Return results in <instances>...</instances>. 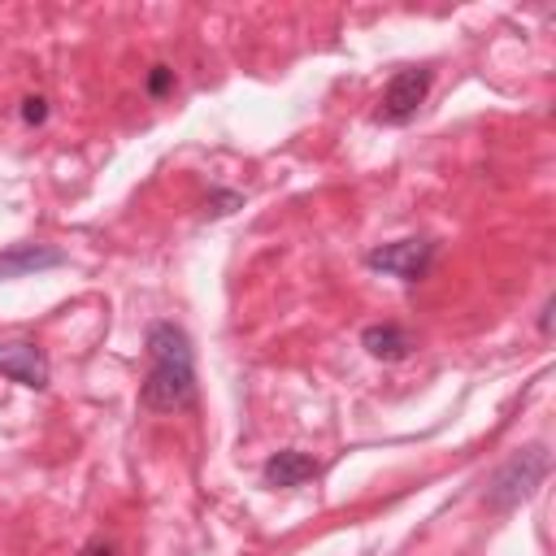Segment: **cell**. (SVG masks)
Returning a JSON list of instances; mask_svg holds the SVG:
<instances>
[{
	"instance_id": "6da1fadb",
	"label": "cell",
	"mask_w": 556,
	"mask_h": 556,
	"mask_svg": "<svg viewBox=\"0 0 556 556\" xmlns=\"http://www.w3.org/2000/svg\"><path fill=\"white\" fill-rule=\"evenodd\" d=\"M148 352V374L139 387V404L148 413H178L195 404V352L182 326L174 321H152L143 334Z\"/></svg>"
},
{
	"instance_id": "7a4b0ae2",
	"label": "cell",
	"mask_w": 556,
	"mask_h": 556,
	"mask_svg": "<svg viewBox=\"0 0 556 556\" xmlns=\"http://www.w3.org/2000/svg\"><path fill=\"white\" fill-rule=\"evenodd\" d=\"M547 469H552L547 443H530V447L513 452V456L491 473V482H486V491H482L486 513H513L517 504H526V500L543 486Z\"/></svg>"
},
{
	"instance_id": "3957f363",
	"label": "cell",
	"mask_w": 556,
	"mask_h": 556,
	"mask_svg": "<svg viewBox=\"0 0 556 556\" xmlns=\"http://www.w3.org/2000/svg\"><path fill=\"white\" fill-rule=\"evenodd\" d=\"M365 265L382 269V274H391L400 282H421L430 274V265H434V243L430 239H395V243L369 248Z\"/></svg>"
},
{
	"instance_id": "277c9868",
	"label": "cell",
	"mask_w": 556,
	"mask_h": 556,
	"mask_svg": "<svg viewBox=\"0 0 556 556\" xmlns=\"http://www.w3.org/2000/svg\"><path fill=\"white\" fill-rule=\"evenodd\" d=\"M426 91H430V70H426V65L395 70L391 83L382 87V109H378V117L391 122V126L413 122L417 109H421V100H426Z\"/></svg>"
},
{
	"instance_id": "5b68a950",
	"label": "cell",
	"mask_w": 556,
	"mask_h": 556,
	"mask_svg": "<svg viewBox=\"0 0 556 556\" xmlns=\"http://www.w3.org/2000/svg\"><path fill=\"white\" fill-rule=\"evenodd\" d=\"M0 374L22 382V387H30V391H43L48 387V356L30 339L0 343Z\"/></svg>"
},
{
	"instance_id": "8992f818",
	"label": "cell",
	"mask_w": 556,
	"mask_h": 556,
	"mask_svg": "<svg viewBox=\"0 0 556 556\" xmlns=\"http://www.w3.org/2000/svg\"><path fill=\"white\" fill-rule=\"evenodd\" d=\"M261 478L274 491H291V486H304L308 478H317V460L308 452H300V447H282L261 465Z\"/></svg>"
},
{
	"instance_id": "52a82bcc",
	"label": "cell",
	"mask_w": 556,
	"mask_h": 556,
	"mask_svg": "<svg viewBox=\"0 0 556 556\" xmlns=\"http://www.w3.org/2000/svg\"><path fill=\"white\" fill-rule=\"evenodd\" d=\"M361 348L374 356V361H404L413 356V334L400 326V321H374L361 330Z\"/></svg>"
},
{
	"instance_id": "ba28073f",
	"label": "cell",
	"mask_w": 556,
	"mask_h": 556,
	"mask_svg": "<svg viewBox=\"0 0 556 556\" xmlns=\"http://www.w3.org/2000/svg\"><path fill=\"white\" fill-rule=\"evenodd\" d=\"M65 265L61 248H43V243H17L0 252V278H22V274H39V269H56Z\"/></svg>"
},
{
	"instance_id": "9c48e42d",
	"label": "cell",
	"mask_w": 556,
	"mask_h": 556,
	"mask_svg": "<svg viewBox=\"0 0 556 556\" xmlns=\"http://www.w3.org/2000/svg\"><path fill=\"white\" fill-rule=\"evenodd\" d=\"M169 87H174V70L169 65H152L148 70V96H169Z\"/></svg>"
},
{
	"instance_id": "30bf717a",
	"label": "cell",
	"mask_w": 556,
	"mask_h": 556,
	"mask_svg": "<svg viewBox=\"0 0 556 556\" xmlns=\"http://www.w3.org/2000/svg\"><path fill=\"white\" fill-rule=\"evenodd\" d=\"M22 122L26 126H43L48 122V100L43 96H26L22 100Z\"/></svg>"
},
{
	"instance_id": "8fae6325",
	"label": "cell",
	"mask_w": 556,
	"mask_h": 556,
	"mask_svg": "<svg viewBox=\"0 0 556 556\" xmlns=\"http://www.w3.org/2000/svg\"><path fill=\"white\" fill-rule=\"evenodd\" d=\"M239 204H243V195H239V191H213V195H208V204H204V213L222 217V213H230V208H239Z\"/></svg>"
},
{
	"instance_id": "7c38bea8",
	"label": "cell",
	"mask_w": 556,
	"mask_h": 556,
	"mask_svg": "<svg viewBox=\"0 0 556 556\" xmlns=\"http://www.w3.org/2000/svg\"><path fill=\"white\" fill-rule=\"evenodd\" d=\"M83 556H113V543H109V539H91V543L83 547Z\"/></svg>"
},
{
	"instance_id": "4fadbf2b",
	"label": "cell",
	"mask_w": 556,
	"mask_h": 556,
	"mask_svg": "<svg viewBox=\"0 0 556 556\" xmlns=\"http://www.w3.org/2000/svg\"><path fill=\"white\" fill-rule=\"evenodd\" d=\"M552 308H556V300L547 295V304H543V313H539V330H543V334H552Z\"/></svg>"
}]
</instances>
